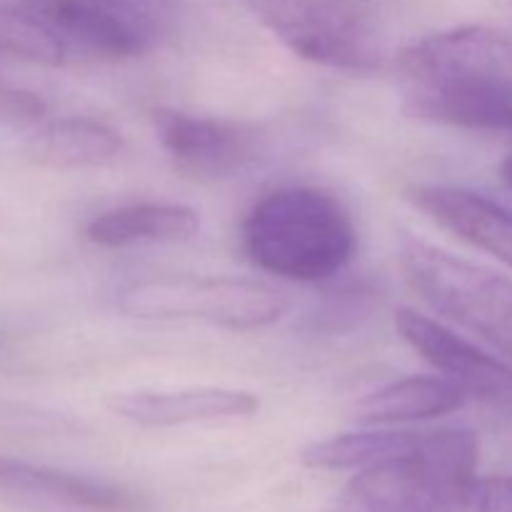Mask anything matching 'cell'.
Instances as JSON below:
<instances>
[{
  "mask_svg": "<svg viewBox=\"0 0 512 512\" xmlns=\"http://www.w3.org/2000/svg\"><path fill=\"white\" fill-rule=\"evenodd\" d=\"M420 433L415 430H363L308 445L300 453L305 468L313 470H363L393 455L415 448Z\"/></svg>",
  "mask_w": 512,
  "mask_h": 512,
  "instance_id": "cell-15",
  "label": "cell"
},
{
  "mask_svg": "<svg viewBox=\"0 0 512 512\" xmlns=\"http://www.w3.org/2000/svg\"><path fill=\"white\" fill-rule=\"evenodd\" d=\"M395 330L425 363L433 365L438 373H443V378L458 383L470 395L495 398L512 390V368L505 360L478 348L440 320L428 318L413 308H398Z\"/></svg>",
  "mask_w": 512,
  "mask_h": 512,
  "instance_id": "cell-8",
  "label": "cell"
},
{
  "mask_svg": "<svg viewBox=\"0 0 512 512\" xmlns=\"http://www.w3.org/2000/svg\"><path fill=\"white\" fill-rule=\"evenodd\" d=\"M470 393L448 378L410 375L363 395L355 403L353 418L363 425H400L443 418L465 408Z\"/></svg>",
  "mask_w": 512,
  "mask_h": 512,
  "instance_id": "cell-13",
  "label": "cell"
},
{
  "mask_svg": "<svg viewBox=\"0 0 512 512\" xmlns=\"http://www.w3.org/2000/svg\"><path fill=\"white\" fill-rule=\"evenodd\" d=\"M370 293H340V298H330L315 313L308 315V328L313 333H345V323L353 328L370 310Z\"/></svg>",
  "mask_w": 512,
  "mask_h": 512,
  "instance_id": "cell-17",
  "label": "cell"
},
{
  "mask_svg": "<svg viewBox=\"0 0 512 512\" xmlns=\"http://www.w3.org/2000/svg\"><path fill=\"white\" fill-rule=\"evenodd\" d=\"M0 340H3V338H0Z\"/></svg>",
  "mask_w": 512,
  "mask_h": 512,
  "instance_id": "cell-22",
  "label": "cell"
},
{
  "mask_svg": "<svg viewBox=\"0 0 512 512\" xmlns=\"http://www.w3.org/2000/svg\"><path fill=\"white\" fill-rule=\"evenodd\" d=\"M405 200L473 248L512 270V213L475 190L453 185H410Z\"/></svg>",
  "mask_w": 512,
  "mask_h": 512,
  "instance_id": "cell-10",
  "label": "cell"
},
{
  "mask_svg": "<svg viewBox=\"0 0 512 512\" xmlns=\"http://www.w3.org/2000/svg\"><path fill=\"white\" fill-rule=\"evenodd\" d=\"M155 138L178 173L193 180H225L258 160L263 135L248 123L155 108Z\"/></svg>",
  "mask_w": 512,
  "mask_h": 512,
  "instance_id": "cell-7",
  "label": "cell"
},
{
  "mask_svg": "<svg viewBox=\"0 0 512 512\" xmlns=\"http://www.w3.org/2000/svg\"><path fill=\"white\" fill-rule=\"evenodd\" d=\"M465 512H512V478L490 475L475 480Z\"/></svg>",
  "mask_w": 512,
  "mask_h": 512,
  "instance_id": "cell-19",
  "label": "cell"
},
{
  "mask_svg": "<svg viewBox=\"0 0 512 512\" xmlns=\"http://www.w3.org/2000/svg\"><path fill=\"white\" fill-rule=\"evenodd\" d=\"M50 105L38 93L10 83L0 75V123L38 125L48 118Z\"/></svg>",
  "mask_w": 512,
  "mask_h": 512,
  "instance_id": "cell-18",
  "label": "cell"
},
{
  "mask_svg": "<svg viewBox=\"0 0 512 512\" xmlns=\"http://www.w3.org/2000/svg\"><path fill=\"white\" fill-rule=\"evenodd\" d=\"M273 38L298 58L348 73L383 63L365 5L355 0H240Z\"/></svg>",
  "mask_w": 512,
  "mask_h": 512,
  "instance_id": "cell-6",
  "label": "cell"
},
{
  "mask_svg": "<svg viewBox=\"0 0 512 512\" xmlns=\"http://www.w3.org/2000/svg\"><path fill=\"white\" fill-rule=\"evenodd\" d=\"M325 512H370V510H358V508H348V505L335 503V508H330V510H325Z\"/></svg>",
  "mask_w": 512,
  "mask_h": 512,
  "instance_id": "cell-21",
  "label": "cell"
},
{
  "mask_svg": "<svg viewBox=\"0 0 512 512\" xmlns=\"http://www.w3.org/2000/svg\"><path fill=\"white\" fill-rule=\"evenodd\" d=\"M38 15L68 53L98 60L143 58L173 30L180 0H15Z\"/></svg>",
  "mask_w": 512,
  "mask_h": 512,
  "instance_id": "cell-5",
  "label": "cell"
},
{
  "mask_svg": "<svg viewBox=\"0 0 512 512\" xmlns=\"http://www.w3.org/2000/svg\"><path fill=\"white\" fill-rule=\"evenodd\" d=\"M398 260L405 283L430 310L478 335L512 363L510 278L410 233L400 238Z\"/></svg>",
  "mask_w": 512,
  "mask_h": 512,
  "instance_id": "cell-3",
  "label": "cell"
},
{
  "mask_svg": "<svg viewBox=\"0 0 512 512\" xmlns=\"http://www.w3.org/2000/svg\"><path fill=\"white\" fill-rule=\"evenodd\" d=\"M0 55L50 68L70 58L63 40L20 3L0 5Z\"/></svg>",
  "mask_w": 512,
  "mask_h": 512,
  "instance_id": "cell-16",
  "label": "cell"
},
{
  "mask_svg": "<svg viewBox=\"0 0 512 512\" xmlns=\"http://www.w3.org/2000/svg\"><path fill=\"white\" fill-rule=\"evenodd\" d=\"M243 250L263 273L293 283H325L350 265L358 230L338 195L290 185L270 190L250 208Z\"/></svg>",
  "mask_w": 512,
  "mask_h": 512,
  "instance_id": "cell-2",
  "label": "cell"
},
{
  "mask_svg": "<svg viewBox=\"0 0 512 512\" xmlns=\"http://www.w3.org/2000/svg\"><path fill=\"white\" fill-rule=\"evenodd\" d=\"M503 178L505 183H508V188L512 190V153L503 160Z\"/></svg>",
  "mask_w": 512,
  "mask_h": 512,
  "instance_id": "cell-20",
  "label": "cell"
},
{
  "mask_svg": "<svg viewBox=\"0 0 512 512\" xmlns=\"http://www.w3.org/2000/svg\"><path fill=\"white\" fill-rule=\"evenodd\" d=\"M408 118L512 135V35L463 25L428 35L398 58Z\"/></svg>",
  "mask_w": 512,
  "mask_h": 512,
  "instance_id": "cell-1",
  "label": "cell"
},
{
  "mask_svg": "<svg viewBox=\"0 0 512 512\" xmlns=\"http://www.w3.org/2000/svg\"><path fill=\"white\" fill-rule=\"evenodd\" d=\"M0 493L90 512H138L140 498L123 485L0 455Z\"/></svg>",
  "mask_w": 512,
  "mask_h": 512,
  "instance_id": "cell-11",
  "label": "cell"
},
{
  "mask_svg": "<svg viewBox=\"0 0 512 512\" xmlns=\"http://www.w3.org/2000/svg\"><path fill=\"white\" fill-rule=\"evenodd\" d=\"M118 308L138 320H188L228 330H258L288 313L290 300L273 285L245 278L173 275L130 283Z\"/></svg>",
  "mask_w": 512,
  "mask_h": 512,
  "instance_id": "cell-4",
  "label": "cell"
},
{
  "mask_svg": "<svg viewBox=\"0 0 512 512\" xmlns=\"http://www.w3.org/2000/svg\"><path fill=\"white\" fill-rule=\"evenodd\" d=\"M120 153L123 138L118 130L88 115L45 118L25 140V158L48 170L100 168Z\"/></svg>",
  "mask_w": 512,
  "mask_h": 512,
  "instance_id": "cell-12",
  "label": "cell"
},
{
  "mask_svg": "<svg viewBox=\"0 0 512 512\" xmlns=\"http://www.w3.org/2000/svg\"><path fill=\"white\" fill-rule=\"evenodd\" d=\"M118 418L143 428H178V425L223 423L258 413L260 398L235 388H180L120 393L108 400Z\"/></svg>",
  "mask_w": 512,
  "mask_h": 512,
  "instance_id": "cell-9",
  "label": "cell"
},
{
  "mask_svg": "<svg viewBox=\"0 0 512 512\" xmlns=\"http://www.w3.org/2000/svg\"><path fill=\"white\" fill-rule=\"evenodd\" d=\"M200 218L180 203H130L95 215L85 238L100 248H128L140 243H180L195 238Z\"/></svg>",
  "mask_w": 512,
  "mask_h": 512,
  "instance_id": "cell-14",
  "label": "cell"
}]
</instances>
